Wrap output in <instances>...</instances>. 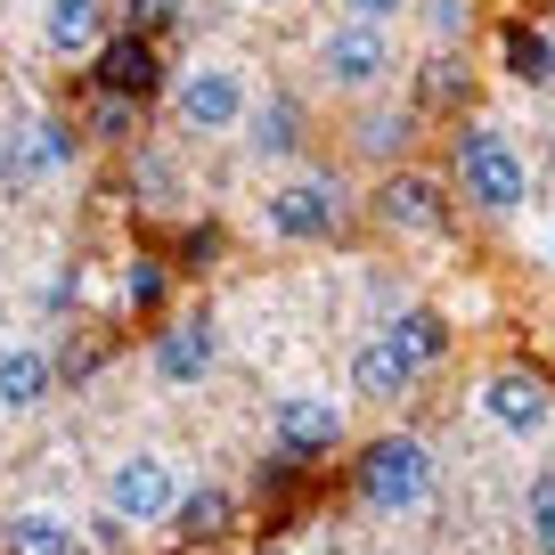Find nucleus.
<instances>
[{"label": "nucleus", "mask_w": 555, "mask_h": 555, "mask_svg": "<svg viewBox=\"0 0 555 555\" xmlns=\"http://www.w3.org/2000/svg\"><path fill=\"white\" fill-rule=\"evenodd\" d=\"M360 499L376 515H425L434 506V450L416 434H376L360 450Z\"/></svg>", "instance_id": "5"}, {"label": "nucleus", "mask_w": 555, "mask_h": 555, "mask_svg": "<svg viewBox=\"0 0 555 555\" xmlns=\"http://www.w3.org/2000/svg\"><path fill=\"white\" fill-rule=\"evenodd\" d=\"M41 41H50L57 57L99 50V0H41Z\"/></svg>", "instance_id": "20"}, {"label": "nucleus", "mask_w": 555, "mask_h": 555, "mask_svg": "<svg viewBox=\"0 0 555 555\" xmlns=\"http://www.w3.org/2000/svg\"><path fill=\"white\" fill-rule=\"evenodd\" d=\"M409 139H416V106L360 99V115H351V156L360 164H384V172H392V164L409 156Z\"/></svg>", "instance_id": "17"}, {"label": "nucleus", "mask_w": 555, "mask_h": 555, "mask_svg": "<svg viewBox=\"0 0 555 555\" xmlns=\"http://www.w3.org/2000/svg\"><path fill=\"white\" fill-rule=\"evenodd\" d=\"M450 189H457V205L490 212V221H515L539 180H531V156H522V139L506 122H466L450 147Z\"/></svg>", "instance_id": "1"}, {"label": "nucleus", "mask_w": 555, "mask_h": 555, "mask_svg": "<svg viewBox=\"0 0 555 555\" xmlns=\"http://www.w3.org/2000/svg\"><path fill=\"white\" fill-rule=\"evenodd\" d=\"M466 82H474L466 50H434V57H425V99H416V115H425V106H457V99H466Z\"/></svg>", "instance_id": "23"}, {"label": "nucleus", "mask_w": 555, "mask_h": 555, "mask_svg": "<svg viewBox=\"0 0 555 555\" xmlns=\"http://www.w3.org/2000/svg\"><path fill=\"white\" fill-rule=\"evenodd\" d=\"M311 57H319V82H327L335 99H384V90L400 82V66H409L392 25H360V17H335Z\"/></svg>", "instance_id": "2"}, {"label": "nucleus", "mask_w": 555, "mask_h": 555, "mask_svg": "<svg viewBox=\"0 0 555 555\" xmlns=\"http://www.w3.org/2000/svg\"><path fill=\"white\" fill-rule=\"evenodd\" d=\"M547 270H555V221H547Z\"/></svg>", "instance_id": "31"}, {"label": "nucleus", "mask_w": 555, "mask_h": 555, "mask_svg": "<svg viewBox=\"0 0 555 555\" xmlns=\"http://www.w3.org/2000/svg\"><path fill=\"white\" fill-rule=\"evenodd\" d=\"M376 221L392 229V237H441L450 229V189H441L434 172H384L376 180Z\"/></svg>", "instance_id": "10"}, {"label": "nucleus", "mask_w": 555, "mask_h": 555, "mask_svg": "<svg viewBox=\"0 0 555 555\" xmlns=\"http://www.w3.org/2000/svg\"><path fill=\"white\" fill-rule=\"evenodd\" d=\"M344 221H351V189L327 164H302V172H286L278 189H261V229H270L278 245H327Z\"/></svg>", "instance_id": "3"}, {"label": "nucleus", "mask_w": 555, "mask_h": 555, "mask_svg": "<svg viewBox=\"0 0 555 555\" xmlns=\"http://www.w3.org/2000/svg\"><path fill=\"white\" fill-rule=\"evenodd\" d=\"M416 17H425L434 50H466V34H474V0H416Z\"/></svg>", "instance_id": "25"}, {"label": "nucleus", "mask_w": 555, "mask_h": 555, "mask_svg": "<svg viewBox=\"0 0 555 555\" xmlns=\"http://www.w3.org/2000/svg\"><path fill=\"white\" fill-rule=\"evenodd\" d=\"M245 106H254V82H245L237 57H189L172 74V115L189 139H237Z\"/></svg>", "instance_id": "4"}, {"label": "nucleus", "mask_w": 555, "mask_h": 555, "mask_svg": "<svg viewBox=\"0 0 555 555\" xmlns=\"http://www.w3.org/2000/svg\"><path fill=\"white\" fill-rule=\"evenodd\" d=\"M9 164H17V122H0V196H9Z\"/></svg>", "instance_id": "30"}, {"label": "nucleus", "mask_w": 555, "mask_h": 555, "mask_svg": "<svg viewBox=\"0 0 555 555\" xmlns=\"http://www.w3.org/2000/svg\"><path fill=\"white\" fill-rule=\"evenodd\" d=\"M344 17H360V25H392V34H400V25L416 17V0H344Z\"/></svg>", "instance_id": "28"}, {"label": "nucleus", "mask_w": 555, "mask_h": 555, "mask_svg": "<svg viewBox=\"0 0 555 555\" xmlns=\"http://www.w3.org/2000/svg\"><path fill=\"white\" fill-rule=\"evenodd\" d=\"M221 367V327H212V311H180L156 327V344H147V376L164 384V392H196V384Z\"/></svg>", "instance_id": "8"}, {"label": "nucleus", "mask_w": 555, "mask_h": 555, "mask_svg": "<svg viewBox=\"0 0 555 555\" xmlns=\"http://www.w3.org/2000/svg\"><path fill=\"white\" fill-rule=\"evenodd\" d=\"M99 506H106V522H122V531L172 522V506H180V474H172V457H164V450H122V457H106V474H99Z\"/></svg>", "instance_id": "6"}, {"label": "nucleus", "mask_w": 555, "mask_h": 555, "mask_svg": "<svg viewBox=\"0 0 555 555\" xmlns=\"http://www.w3.org/2000/svg\"><path fill=\"white\" fill-rule=\"evenodd\" d=\"M245 9H286V0H245Z\"/></svg>", "instance_id": "32"}, {"label": "nucleus", "mask_w": 555, "mask_h": 555, "mask_svg": "<svg viewBox=\"0 0 555 555\" xmlns=\"http://www.w3.org/2000/svg\"><path fill=\"white\" fill-rule=\"evenodd\" d=\"M506 82H522V90H555V41H547V25H506Z\"/></svg>", "instance_id": "19"}, {"label": "nucleus", "mask_w": 555, "mask_h": 555, "mask_svg": "<svg viewBox=\"0 0 555 555\" xmlns=\"http://www.w3.org/2000/svg\"><path fill=\"white\" fill-rule=\"evenodd\" d=\"M229 515H237V506H229V490L221 482H180V506H172V522H180V531H189V539H221L229 531Z\"/></svg>", "instance_id": "21"}, {"label": "nucleus", "mask_w": 555, "mask_h": 555, "mask_svg": "<svg viewBox=\"0 0 555 555\" xmlns=\"http://www.w3.org/2000/svg\"><path fill=\"white\" fill-rule=\"evenodd\" d=\"M384 335H392L416 367H441V360H450V319H441L434 302H400V311L384 319Z\"/></svg>", "instance_id": "18"}, {"label": "nucleus", "mask_w": 555, "mask_h": 555, "mask_svg": "<svg viewBox=\"0 0 555 555\" xmlns=\"http://www.w3.org/2000/svg\"><path fill=\"white\" fill-rule=\"evenodd\" d=\"M57 392V360L50 344H0V416H34Z\"/></svg>", "instance_id": "14"}, {"label": "nucleus", "mask_w": 555, "mask_h": 555, "mask_svg": "<svg viewBox=\"0 0 555 555\" xmlns=\"http://www.w3.org/2000/svg\"><path fill=\"white\" fill-rule=\"evenodd\" d=\"M90 139H106V147H131V139H139V99H115V90H99V99H90Z\"/></svg>", "instance_id": "26"}, {"label": "nucleus", "mask_w": 555, "mask_h": 555, "mask_svg": "<svg viewBox=\"0 0 555 555\" xmlns=\"http://www.w3.org/2000/svg\"><path fill=\"white\" fill-rule=\"evenodd\" d=\"M416 376H425V367H416L409 351L392 344V335H367V344H351V367H344L351 400H384V409H392V400H409Z\"/></svg>", "instance_id": "13"}, {"label": "nucleus", "mask_w": 555, "mask_h": 555, "mask_svg": "<svg viewBox=\"0 0 555 555\" xmlns=\"http://www.w3.org/2000/svg\"><path fill=\"white\" fill-rule=\"evenodd\" d=\"M474 400H482V416L499 425L506 441H539L555 425V384L539 376V367H490Z\"/></svg>", "instance_id": "9"}, {"label": "nucleus", "mask_w": 555, "mask_h": 555, "mask_svg": "<svg viewBox=\"0 0 555 555\" xmlns=\"http://www.w3.org/2000/svg\"><path fill=\"white\" fill-rule=\"evenodd\" d=\"M327 450H344V400L335 392H278L270 409V457L278 466H319Z\"/></svg>", "instance_id": "7"}, {"label": "nucleus", "mask_w": 555, "mask_h": 555, "mask_svg": "<svg viewBox=\"0 0 555 555\" xmlns=\"http://www.w3.org/2000/svg\"><path fill=\"white\" fill-rule=\"evenodd\" d=\"M164 82V57H156V34H106L99 41V90H115V99H147V90Z\"/></svg>", "instance_id": "15"}, {"label": "nucleus", "mask_w": 555, "mask_h": 555, "mask_svg": "<svg viewBox=\"0 0 555 555\" xmlns=\"http://www.w3.org/2000/svg\"><path fill=\"white\" fill-rule=\"evenodd\" d=\"M156 295H164V270H156V261H139V270L122 278V302H139V311H147Z\"/></svg>", "instance_id": "29"}, {"label": "nucleus", "mask_w": 555, "mask_h": 555, "mask_svg": "<svg viewBox=\"0 0 555 555\" xmlns=\"http://www.w3.org/2000/svg\"><path fill=\"white\" fill-rule=\"evenodd\" d=\"M74 156H82L74 122H57V115H34V122H17V164H9V196H25V189H41V180L74 172Z\"/></svg>", "instance_id": "12"}, {"label": "nucleus", "mask_w": 555, "mask_h": 555, "mask_svg": "<svg viewBox=\"0 0 555 555\" xmlns=\"http://www.w3.org/2000/svg\"><path fill=\"white\" fill-rule=\"evenodd\" d=\"M237 139H245V156H254V164H295L302 139H311V115H302L295 90H261V99L245 106Z\"/></svg>", "instance_id": "11"}, {"label": "nucleus", "mask_w": 555, "mask_h": 555, "mask_svg": "<svg viewBox=\"0 0 555 555\" xmlns=\"http://www.w3.org/2000/svg\"><path fill=\"white\" fill-rule=\"evenodd\" d=\"M0 555H82V522L66 506H17V515H0Z\"/></svg>", "instance_id": "16"}, {"label": "nucleus", "mask_w": 555, "mask_h": 555, "mask_svg": "<svg viewBox=\"0 0 555 555\" xmlns=\"http://www.w3.org/2000/svg\"><path fill=\"white\" fill-rule=\"evenodd\" d=\"M131 189H139V205L172 212V205H180V164L156 156V147H131Z\"/></svg>", "instance_id": "22"}, {"label": "nucleus", "mask_w": 555, "mask_h": 555, "mask_svg": "<svg viewBox=\"0 0 555 555\" xmlns=\"http://www.w3.org/2000/svg\"><path fill=\"white\" fill-rule=\"evenodd\" d=\"M189 17V0H122V25L131 34H164V25Z\"/></svg>", "instance_id": "27"}, {"label": "nucleus", "mask_w": 555, "mask_h": 555, "mask_svg": "<svg viewBox=\"0 0 555 555\" xmlns=\"http://www.w3.org/2000/svg\"><path fill=\"white\" fill-rule=\"evenodd\" d=\"M522 539H531V555H555V474H531V490H522Z\"/></svg>", "instance_id": "24"}]
</instances>
